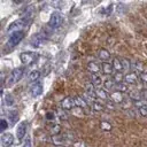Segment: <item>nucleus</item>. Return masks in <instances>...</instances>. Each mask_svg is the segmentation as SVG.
<instances>
[{
    "instance_id": "nucleus-1",
    "label": "nucleus",
    "mask_w": 147,
    "mask_h": 147,
    "mask_svg": "<svg viewBox=\"0 0 147 147\" xmlns=\"http://www.w3.org/2000/svg\"><path fill=\"white\" fill-rule=\"evenodd\" d=\"M30 21H31V15H26L24 17H21L18 20L11 22L8 25V28H7V31L8 32H11V33L15 32V31H22V29L24 26H26L30 23Z\"/></svg>"
},
{
    "instance_id": "nucleus-2",
    "label": "nucleus",
    "mask_w": 147,
    "mask_h": 147,
    "mask_svg": "<svg viewBox=\"0 0 147 147\" xmlns=\"http://www.w3.org/2000/svg\"><path fill=\"white\" fill-rule=\"evenodd\" d=\"M23 72H24V70H23V68H16V69H14L10 74H9V76L7 77V79H6V86L7 87H11L13 85H15L16 83H18L21 79H22V77H23Z\"/></svg>"
},
{
    "instance_id": "nucleus-3",
    "label": "nucleus",
    "mask_w": 147,
    "mask_h": 147,
    "mask_svg": "<svg viewBox=\"0 0 147 147\" xmlns=\"http://www.w3.org/2000/svg\"><path fill=\"white\" fill-rule=\"evenodd\" d=\"M24 36H25L24 31H15V32H13V33L9 36V39H8V42H7L8 47H9V48H13V47H15L16 45H18V44L23 40Z\"/></svg>"
},
{
    "instance_id": "nucleus-4",
    "label": "nucleus",
    "mask_w": 147,
    "mask_h": 147,
    "mask_svg": "<svg viewBox=\"0 0 147 147\" xmlns=\"http://www.w3.org/2000/svg\"><path fill=\"white\" fill-rule=\"evenodd\" d=\"M62 22H63L62 15H61L59 11H54V13L51 15V17H49L48 26H49L51 29H57V28L61 26Z\"/></svg>"
},
{
    "instance_id": "nucleus-5",
    "label": "nucleus",
    "mask_w": 147,
    "mask_h": 147,
    "mask_svg": "<svg viewBox=\"0 0 147 147\" xmlns=\"http://www.w3.org/2000/svg\"><path fill=\"white\" fill-rule=\"evenodd\" d=\"M20 59H21V61H22L23 64L30 65L31 63H33L38 59V54L37 53H33V52H22L20 54Z\"/></svg>"
},
{
    "instance_id": "nucleus-6",
    "label": "nucleus",
    "mask_w": 147,
    "mask_h": 147,
    "mask_svg": "<svg viewBox=\"0 0 147 147\" xmlns=\"http://www.w3.org/2000/svg\"><path fill=\"white\" fill-rule=\"evenodd\" d=\"M45 42H46V36H45V34H42L41 32H40V33L34 34V36L31 38V40H30L31 46H32V47H34V48H37V47H41Z\"/></svg>"
},
{
    "instance_id": "nucleus-7",
    "label": "nucleus",
    "mask_w": 147,
    "mask_h": 147,
    "mask_svg": "<svg viewBox=\"0 0 147 147\" xmlns=\"http://www.w3.org/2000/svg\"><path fill=\"white\" fill-rule=\"evenodd\" d=\"M75 107H76V103H75V99L72 96H65L61 101V108L63 110H72Z\"/></svg>"
},
{
    "instance_id": "nucleus-8",
    "label": "nucleus",
    "mask_w": 147,
    "mask_h": 147,
    "mask_svg": "<svg viewBox=\"0 0 147 147\" xmlns=\"http://www.w3.org/2000/svg\"><path fill=\"white\" fill-rule=\"evenodd\" d=\"M26 129H28V123L25 121L21 122L16 129V136H17V139L18 141H21L24 137H25V133H26Z\"/></svg>"
},
{
    "instance_id": "nucleus-9",
    "label": "nucleus",
    "mask_w": 147,
    "mask_h": 147,
    "mask_svg": "<svg viewBox=\"0 0 147 147\" xmlns=\"http://www.w3.org/2000/svg\"><path fill=\"white\" fill-rule=\"evenodd\" d=\"M0 138H1L0 140H1V146L2 147H9L14 142V136L11 133H9V132L2 133Z\"/></svg>"
},
{
    "instance_id": "nucleus-10",
    "label": "nucleus",
    "mask_w": 147,
    "mask_h": 147,
    "mask_svg": "<svg viewBox=\"0 0 147 147\" xmlns=\"http://www.w3.org/2000/svg\"><path fill=\"white\" fill-rule=\"evenodd\" d=\"M30 92H31V95H32L33 98H37V96L41 95V94H42V92H44V87H42V84H41L40 82H37V83H34V84L31 86V88H30Z\"/></svg>"
},
{
    "instance_id": "nucleus-11",
    "label": "nucleus",
    "mask_w": 147,
    "mask_h": 147,
    "mask_svg": "<svg viewBox=\"0 0 147 147\" xmlns=\"http://www.w3.org/2000/svg\"><path fill=\"white\" fill-rule=\"evenodd\" d=\"M138 79H139V76H137V74H134V72H130L124 76V83L126 85H134V84H137Z\"/></svg>"
},
{
    "instance_id": "nucleus-12",
    "label": "nucleus",
    "mask_w": 147,
    "mask_h": 147,
    "mask_svg": "<svg viewBox=\"0 0 147 147\" xmlns=\"http://www.w3.org/2000/svg\"><path fill=\"white\" fill-rule=\"evenodd\" d=\"M101 71H102V74L103 75H113V72L115 71L114 70V67H113V63H110V62H102L101 63Z\"/></svg>"
},
{
    "instance_id": "nucleus-13",
    "label": "nucleus",
    "mask_w": 147,
    "mask_h": 147,
    "mask_svg": "<svg viewBox=\"0 0 147 147\" xmlns=\"http://www.w3.org/2000/svg\"><path fill=\"white\" fill-rule=\"evenodd\" d=\"M109 100L110 101H113V102H115V103H122V101L124 100V96H123V94L121 93V92H118V91H114V92H111L110 94H109Z\"/></svg>"
},
{
    "instance_id": "nucleus-14",
    "label": "nucleus",
    "mask_w": 147,
    "mask_h": 147,
    "mask_svg": "<svg viewBox=\"0 0 147 147\" xmlns=\"http://www.w3.org/2000/svg\"><path fill=\"white\" fill-rule=\"evenodd\" d=\"M84 90H85V92L87 93V94H90L93 99H95L96 98V94H95V86L93 85V83L92 82H87L85 85H84Z\"/></svg>"
},
{
    "instance_id": "nucleus-15",
    "label": "nucleus",
    "mask_w": 147,
    "mask_h": 147,
    "mask_svg": "<svg viewBox=\"0 0 147 147\" xmlns=\"http://www.w3.org/2000/svg\"><path fill=\"white\" fill-rule=\"evenodd\" d=\"M87 70H88V72L90 74H95V75H99V72L101 71V67L98 64V63H95V62H90L88 64H87Z\"/></svg>"
},
{
    "instance_id": "nucleus-16",
    "label": "nucleus",
    "mask_w": 147,
    "mask_h": 147,
    "mask_svg": "<svg viewBox=\"0 0 147 147\" xmlns=\"http://www.w3.org/2000/svg\"><path fill=\"white\" fill-rule=\"evenodd\" d=\"M8 119H9V125H14L18 121V113L15 109H11L8 111Z\"/></svg>"
},
{
    "instance_id": "nucleus-17",
    "label": "nucleus",
    "mask_w": 147,
    "mask_h": 147,
    "mask_svg": "<svg viewBox=\"0 0 147 147\" xmlns=\"http://www.w3.org/2000/svg\"><path fill=\"white\" fill-rule=\"evenodd\" d=\"M111 63H113L114 70H115L116 72H122V71H124V68H123V63H122L121 59H118V57H114Z\"/></svg>"
},
{
    "instance_id": "nucleus-18",
    "label": "nucleus",
    "mask_w": 147,
    "mask_h": 147,
    "mask_svg": "<svg viewBox=\"0 0 147 147\" xmlns=\"http://www.w3.org/2000/svg\"><path fill=\"white\" fill-rule=\"evenodd\" d=\"M98 56L100 60H102L103 62H107V60L110 57V53L106 49V48H100L98 52Z\"/></svg>"
},
{
    "instance_id": "nucleus-19",
    "label": "nucleus",
    "mask_w": 147,
    "mask_h": 147,
    "mask_svg": "<svg viewBox=\"0 0 147 147\" xmlns=\"http://www.w3.org/2000/svg\"><path fill=\"white\" fill-rule=\"evenodd\" d=\"M74 99H75L76 107H79V108H87V102L83 99V96H80V95H75Z\"/></svg>"
},
{
    "instance_id": "nucleus-20",
    "label": "nucleus",
    "mask_w": 147,
    "mask_h": 147,
    "mask_svg": "<svg viewBox=\"0 0 147 147\" xmlns=\"http://www.w3.org/2000/svg\"><path fill=\"white\" fill-rule=\"evenodd\" d=\"M95 94H96V98L98 99H101V100H108L109 99V95L107 94V92L103 88H101V87H96Z\"/></svg>"
},
{
    "instance_id": "nucleus-21",
    "label": "nucleus",
    "mask_w": 147,
    "mask_h": 147,
    "mask_svg": "<svg viewBox=\"0 0 147 147\" xmlns=\"http://www.w3.org/2000/svg\"><path fill=\"white\" fill-rule=\"evenodd\" d=\"M2 101H3V103H5L7 107H11V106H14V103H15V99H14L13 94H10V93L6 94V95L2 98Z\"/></svg>"
},
{
    "instance_id": "nucleus-22",
    "label": "nucleus",
    "mask_w": 147,
    "mask_h": 147,
    "mask_svg": "<svg viewBox=\"0 0 147 147\" xmlns=\"http://www.w3.org/2000/svg\"><path fill=\"white\" fill-rule=\"evenodd\" d=\"M51 140H52V142H53L54 145H56V146H61V145L64 144V141H65V137H61L60 134H59V136H52Z\"/></svg>"
},
{
    "instance_id": "nucleus-23",
    "label": "nucleus",
    "mask_w": 147,
    "mask_h": 147,
    "mask_svg": "<svg viewBox=\"0 0 147 147\" xmlns=\"http://www.w3.org/2000/svg\"><path fill=\"white\" fill-rule=\"evenodd\" d=\"M40 76H41V72H40L39 70L34 69V70H32V71L29 74V80H30V82H37V80L40 78Z\"/></svg>"
},
{
    "instance_id": "nucleus-24",
    "label": "nucleus",
    "mask_w": 147,
    "mask_h": 147,
    "mask_svg": "<svg viewBox=\"0 0 147 147\" xmlns=\"http://www.w3.org/2000/svg\"><path fill=\"white\" fill-rule=\"evenodd\" d=\"M91 82L93 83L94 86H100L101 83H102V79H101V76L100 75H95V74H91Z\"/></svg>"
},
{
    "instance_id": "nucleus-25",
    "label": "nucleus",
    "mask_w": 147,
    "mask_h": 147,
    "mask_svg": "<svg viewBox=\"0 0 147 147\" xmlns=\"http://www.w3.org/2000/svg\"><path fill=\"white\" fill-rule=\"evenodd\" d=\"M129 98L132 101L141 100V92H139V91H129Z\"/></svg>"
},
{
    "instance_id": "nucleus-26",
    "label": "nucleus",
    "mask_w": 147,
    "mask_h": 147,
    "mask_svg": "<svg viewBox=\"0 0 147 147\" xmlns=\"http://www.w3.org/2000/svg\"><path fill=\"white\" fill-rule=\"evenodd\" d=\"M92 106V109L94 111H102L105 109V106L99 101V100H94V102L91 105Z\"/></svg>"
},
{
    "instance_id": "nucleus-27",
    "label": "nucleus",
    "mask_w": 147,
    "mask_h": 147,
    "mask_svg": "<svg viewBox=\"0 0 147 147\" xmlns=\"http://www.w3.org/2000/svg\"><path fill=\"white\" fill-rule=\"evenodd\" d=\"M115 88H116V91H118V92H121V93L127 92V90H129V87H127V85H126L125 83H118V84H116Z\"/></svg>"
},
{
    "instance_id": "nucleus-28",
    "label": "nucleus",
    "mask_w": 147,
    "mask_h": 147,
    "mask_svg": "<svg viewBox=\"0 0 147 147\" xmlns=\"http://www.w3.org/2000/svg\"><path fill=\"white\" fill-rule=\"evenodd\" d=\"M132 106H133V102H132V100H131L130 98L124 99V100L122 101V103H121V107H122L123 109H129V108H131Z\"/></svg>"
},
{
    "instance_id": "nucleus-29",
    "label": "nucleus",
    "mask_w": 147,
    "mask_h": 147,
    "mask_svg": "<svg viewBox=\"0 0 147 147\" xmlns=\"http://www.w3.org/2000/svg\"><path fill=\"white\" fill-rule=\"evenodd\" d=\"M103 84H105V87H106L107 90H113V88H115V86H116V83H115V80H114L113 78L105 80Z\"/></svg>"
},
{
    "instance_id": "nucleus-30",
    "label": "nucleus",
    "mask_w": 147,
    "mask_h": 147,
    "mask_svg": "<svg viewBox=\"0 0 147 147\" xmlns=\"http://www.w3.org/2000/svg\"><path fill=\"white\" fill-rule=\"evenodd\" d=\"M100 127H101L103 131H107V132H109V131H111V129H113V125H111L109 122H107V121H102V122L100 123Z\"/></svg>"
},
{
    "instance_id": "nucleus-31",
    "label": "nucleus",
    "mask_w": 147,
    "mask_h": 147,
    "mask_svg": "<svg viewBox=\"0 0 147 147\" xmlns=\"http://www.w3.org/2000/svg\"><path fill=\"white\" fill-rule=\"evenodd\" d=\"M113 79L115 80L116 84H118V83H123V82H124V76H123L122 72H116V74H114Z\"/></svg>"
},
{
    "instance_id": "nucleus-32",
    "label": "nucleus",
    "mask_w": 147,
    "mask_h": 147,
    "mask_svg": "<svg viewBox=\"0 0 147 147\" xmlns=\"http://www.w3.org/2000/svg\"><path fill=\"white\" fill-rule=\"evenodd\" d=\"M49 130H51V132L53 133V136H59L60 132H61V126H60L59 124H53Z\"/></svg>"
},
{
    "instance_id": "nucleus-33",
    "label": "nucleus",
    "mask_w": 147,
    "mask_h": 147,
    "mask_svg": "<svg viewBox=\"0 0 147 147\" xmlns=\"http://www.w3.org/2000/svg\"><path fill=\"white\" fill-rule=\"evenodd\" d=\"M82 96H83V99L87 102V105H92V103L94 102V101H93V98H92L90 94H87L86 92H83V95H82Z\"/></svg>"
},
{
    "instance_id": "nucleus-34",
    "label": "nucleus",
    "mask_w": 147,
    "mask_h": 147,
    "mask_svg": "<svg viewBox=\"0 0 147 147\" xmlns=\"http://www.w3.org/2000/svg\"><path fill=\"white\" fill-rule=\"evenodd\" d=\"M55 118H56V113H54V111H48V113H46V119H47V121L54 122Z\"/></svg>"
},
{
    "instance_id": "nucleus-35",
    "label": "nucleus",
    "mask_w": 147,
    "mask_h": 147,
    "mask_svg": "<svg viewBox=\"0 0 147 147\" xmlns=\"http://www.w3.org/2000/svg\"><path fill=\"white\" fill-rule=\"evenodd\" d=\"M139 80L142 83V84H147V71H142L139 74Z\"/></svg>"
},
{
    "instance_id": "nucleus-36",
    "label": "nucleus",
    "mask_w": 147,
    "mask_h": 147,
    "mask_svg": "<svg viewBox=\"0 0 147 147\" xmlns=\"http://www.w3.org/2000/svg\"><path fill=\"white\" fill-rule=\"evenodd\" d=\"M122 63H123V68H124V71H127L130 68H131V64H130V61L127 59H121Z\"/></svg>"
},
{
    "instance_id": "nucleus-37",
    "label": "nucleus",
    "mask_w": 147,
    "mask_h": 147,
    "mask_svg": "<svg viewBox=\"0 0 147 147\" xmlns=\"http://www.w3.org/2000/svg\"><path fill=\"white\" fill-rule=\"evenodd\" d=\"M72 114H74V115H77V116H82V115H83V108L75 107V108L72 109Z\"/></svg>"
},
{
    "instance_id": "nucleus-38",
    "label": "nucleus",
    "mask_w": 147,
    "mask_h": 147,
    "mask_svg": "<svg viewBox=\"0 0 147 147\" xmlns=\"http://www.w3.org/2000/svg\"><path fill=\"white\" fill-rule=\"evenodd\" d=\"M139 114H140L142 117H147V105H145L144 107L139 108Z\"/></svg>"
},
{
    "instance_id": "nucleus-39",
    "label": "nucleus",
    "mask_w": 147,
    "mask_h": 147,
    "mask_svg": "<svg viewBox=\"0 0 147 147\" xmlns=\"http://www.w3.org/2000/svg\"><path fill=\"white\" fill-rule=\"evenodd\" d=\"M115 105H116L115 102H113V101H110V100H109V101H107V102H106V106H105V108L114 110V109H115V107H116Z\"/></svg>"
},
{
    "instance_id": "nucleus-40",
    "label": "nucleus",
    "mask_w": 147,
    "mask_h": 147,
    "mask_svg": "<svg viewBox=\"0 0 147 147\" xmlns=\"http://www.w3.org/2000/svg\"><path fill=\"white\" fill-rule=\"evenodd\" d=\"M7 127H8V123H7V121H6V119H3V118H2V119H1V122H0V130L3 132Z\"/></svg>"
},
{
    "instance_id": "nucleus-41",
    "label": "nucleus",
    "mask_w": 147,
    "mask_h": 147,
    "mask_svg": "<svg viewBox=\"0 0 147 147\" xmlns=\"http://www.w3.org/2000/svg\"><path fill=\"white\" fill-rule=\"evenodd\" d=\"M133 106L141 108V107H144V106H145V101H144L142 99H141V100H138V101H133Z\"/></svg>"
},
{
    "instance_id": "nucleus-42",
    "label": "nucleus",
    "mask_w": 147,
    "mask_h": 147,
    "mask_svg": "<svg viewBox=\"0 0 147 147\" xmlns=\"http://www.w3.org/2000/svg\"><path fill=\"white\" fill-rule=\"evenodd\" d=\"M134 69H136V70H138V71H139V74L144 71V70H142V64H141V63H139V62H136Z\"/></svg>"
},
{
    "instance_id": "nucleus-43",
    "label": "nucleus",
    "mask_w": 147,
    "mask_h": 147,
    "mask_svg": "<svg viewBox=\"0 0 147 147\" xmlns=\"http://www.w3.org/2000/svg\"><path fill=\"white\" fill-rule=\"evenodd\" d=\"M74 147H86V145L83 141H76L74 142Z\"/></svg>"
},
{
    "instance_id": "nucleus-44",
    "label": "nucleus",
    "mask_w": 147,
    "mask_h": 147,
    "mask_svg": "<svg viewBox=\"0 0 147 147\" xmlns=\"http://www.w3.org/2000/svg\"><path fill=\"white\" fill-rule=\"evenodd\" d=\"M141 99H142L145 102L147 101V90H146V88L141 91Z\"/></svg>"
},
{
    "instance_id": "nucleus-45",
    "label": "nucleus",
    "mask_w": 147,
    "mask_h": 147,
    "mask_svg": "<svg viewBox=\"0 0 147 147\" xmlns=\"http://www.w3.org/2000/svg\"><path fill=\"white\" fill-rule=\"evenodd\" d=\"M23 147H31V140L30 139H26L25 142H24V145H23Z\"/></svg>"
},
{
    "instance_id": "nucleus-46",
    "label": "nucleus",
    "mask_w": 147,
    "mask_h": 147,
    "mask_svg": "<svg viewBox=\"0 0 147 147\" xmlns=\"http://www.w3.org/2000/svg\"><path fill=\"white\" fill-rule=\"evenodd\" d=\"M146 105H147V103H146Z\"/></svg>"
}]
</instances>
